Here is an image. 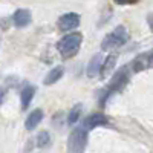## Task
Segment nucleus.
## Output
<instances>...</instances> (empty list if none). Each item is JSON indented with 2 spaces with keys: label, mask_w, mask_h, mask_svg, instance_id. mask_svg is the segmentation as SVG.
Wrapping results in <instances>:
<instances>
[{
  "label": "nucleus",
  "mask_w": 153,
  "mask_h": 153,
  "mask_svg": "<svg viewBox=\"0 0 153 153\" xmlns=\"http://www.w3.org/2000/svg\"><path fill=\"white\" fill-rule=\"evenodd\" d=\"M81 43H83V35L80 32H71L57 43V49L63 58H72L78 54Z\"/></svg>",
  "instance_id": "1"
},
{
  "label": "nucleus",
  "mask_w": 153,
  "mask_h": 153,
  "mask_svg": "<svg viewBox=\"0 0 153 153\" xmlns=\"http://www.w3.org/2000/svg\"><path fill=\"white\" fill-rule=\"evenodd\" d=\"M127 40H129V32H127L126 26H118L103 38V42H101V49L103 51L117 49V48L123 46L124 43H127Z\"/></svg>",
  "instance_id": "2"
},
{
  "label": "nucleus",
  "mask_w": 153,
  "mask_h": 153,
  "mask_svg": "<svg viewBox=\"0 0 153 153\" xmlns=\"http://www.w3.org/2000/svg\"><path fill=\"white\" fill-rule=\"evenodd\" d=\"M87 132L84 127H76L74 129L69 135V139H68V150L72 152V153H80L86 149V144H87Z\"/></svg>",
  "instance_id": "3"
},
{
  "label": "nucleus",
  "mask_w": 153,
  "mask_h": 153,
  "mask_svg": "<svg viewBox=\"0 0 153 153\" xmlns=\"http://www.w3.org/2000/svg\"><path fill=\"white\" fill-rule=\"evenodd\" d=\"M78 26H80V16L75 14V12H68V14H63L58 19V29L63 32H71Z\"/></svg>",
  "instance_id": "4"
},
{
  "label": "nucleus",
  "mask_w": 153,
  "mask_h": 153,
  "mask_svg": "<svg viewBox=\"0 0 153 153\" xmlns=\"http://www.w3.org/2000/svg\"><path fill=\"white\" fill-rule=\"evenodd\" d=\"M107 124V118L101 113H94V115H89V117L83 121V127L86 130H91V129H95V127H100V126H104Z\"/></svg>",
  "instance_id": "5"
},
{
  "label": "nucleus",
  "mask_w": 153,
  "mask_h": 153,
  "mask_svg": "<svg viewBox=\"0 0 153 153\" xmlns=\"http://www.w3.org/2000/svg\"><path fill=\"white\" fill-rule=\"evenodd\" d=\"M31 20H32V17H31V12L28 9H17L14 12V16H12V22H14V25L17 28L28 26L31 23Z\"/></svg>",
  "instance_id": "6"
},
{
  "label": "nucleus",
  "mask_w": 153,
  "mask_h": 153,
  "mask_svg": "<svg viewBox=\"0 0 153 153\" xmlns=\"http://www.w3.org/2000/svg\"><path fill=\"white\" fill-rule=\"evenodd\" d=\"M115 65H117V55L110 54L106 57V60L101 63V68H100V76L103 80H106L107 76L112 74V71L115 69Z\"/></svg>",
  "instance_id": "7"
},
{
  "label": "nucleus",
  "mask_w": 153,
  "mask_h": 153,
  "mask_svg": "<svg viewBox=\"0 0 153 153\" xmlns=\"http://www.w3.org/2000/svg\"><path fill=\"white\" fill-rule=\"evenodd\" d=\"M126 81H127V71H126V68H124V69H121V71L112 78V81H110V84H109V87H107V92L110 94V92L120 91V89L126 84Z\"/></svg>",
  "instance_id": "8"
},
{
  "label": "nucleus",
  "mask_w": 153,
  "mask_h": 153,
  "mask_svg": "<svg viewBox=\"0 0 153 153\" xmlns=\"http://www.w3.org/2000/svg\"><path fill=\"white\" fill-rule=\"evenodd\" d=\"M101 63H103V55H101V54H95L91 58V61H89V65H87V71H86L89 78H94V76H97L100 74Z\"/></svg>",
  "instance_id": "9"
},
{
  "label": "nucleus",
  "mask_w": 153,
  "mask_h": 153,
  "mask_svg": "<svg viewBox=\"0 0 153 153\" xmlns=\"http://www.w3.org/2000/svg\"><path fill=\"white\" fill-rule=\"evenodd\" d=\"M43 120V110L42 109H35L29 113V117L26 118V123H25V127H26L28 130H34L35 127L42 123Z\"/></svg>",
  "instance_id": "10"
},
{
  "label": "nucleus",
  "mask_w": 153,
  "mask_h": 153,
  "mask_svg": "<svg viewBox=\"0 0 153 153\" xmlns=\"http://www.w3.org/2000/svg\"><path fill=\"white\" fill-rule=\"evenodd\" d=\"M34 95H35V87L34 86H26L20 92V101H22V109L23 110L28 109V106H29V103L32 101Z\"/></svg>",
  "instance_id": "11"
},
{
  "label": "nucleus",
  "mask_w": 153,
  "mask_h": 153,
  "mask_svg": "<svg viewBox=\"0 0 153 153\" xmlns=\"http://www.w3.org/2000/svg\"><path fill=\"white\" fill-rule=\"evenodd\" d=\"M63 74H65V69H63V66H57V68H54V69H51L49 72H48V75L45 76V84H48V86H51V84H55L61 76H63Z\"/></svg>",
  "instance_id": "12"
},
{
  "label": "nucleus",
  "mask_w": 153,
  "mask_h": 153,
  "mask_svg": "<svg viewBox=\"0 0 153 153\" xmlns=\"http://www.w3.org/2000/svg\"><path fill=\"white\" fill-rule=\"evenodd\" d=\"M150 65H152V60H150V55H149V54L139 55V57L133 61V71H135V72H139V71H143V69H147Z\"/></svg>",
  "instance_id": "13"
},
{
  "label": "nucleus",
  "mask_w": 153,
  "mask_h": 153,
  "mask_svg": "<svg viewBox=\"0 0 153 153\" xmlns=\"http://www.w3.org/2000/svg\"><path fill=\"white\" fill-rule=\"evenodd\" d=\"M81 110H83V107H81V104H75L72 109H71V112H69V117H68V124H75V123H78V120L81 118Z\"/></svg>",
  "instance_id": "14"
},
{
  "label": "nucleus",
  "mask_w": 153,
  "mask_h": 153,
  "mask_svg": "<svg viewBox=\"0 0 153 153\" xmlns=\"http://www.w3.org/2000/svg\"><path fill=\"white\" fill-rule=\"evenodd\" d=\"M49 141H51V136H49L48 132L38 133V136H37V146H38V147H45V146H48Z\"/></svg>",
  "instance_id": "15"
},
{
  "label": "nucleus",
  "mask_w": 153,
  "mask_h": 153,
  "mask_svg": "<svg viewBox=\"0 0 153 153\" xmlns=\"http://www.w3.org/2000/svg\"><path fill=\"white\" fill-rule=\"evenodd\" d=\"M117 5H132V3H136L138 0H113Z\"/></svg>",
  "instance_id": "16"
},
{
  "label": "nucleus",
  "mask_w": 153,
  "mask_h": 153,
  "mask_svg": "<svg viewBox=\"0 0 153 153\" xmlns=\"http://www.w3.org/2000/svg\"><path fill=\"white\" fill-rule=\"evenodd\" d=\"M147 23H149V28H150L152 32H153V12H150V14L147 16Z\"/></svg>",
  "instance_id": "17"
},
{
  "label": "nucleus",
  "mask_w": 153,
  "mask_h": 153,
  "mask_svg": "<svg viewBox=\"0 0 153 153\" xmlns=\"http://www.w3.org/2000/svg\"><path fill=\"white\" fill-rule=\"evenodd\" d=\"M3 91H2V89H0V104H2V101H3Z\"/></svg>",
  "instance_id": "18"
}]
</instances>
